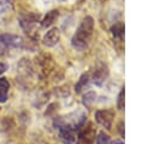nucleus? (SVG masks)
Returning a JSON list of instances; mask_svg holds the SVG:
<instances>
[{
  "label": "nucleus",
  "instance_id": "1",
  "mask_svg": "<svg viewBox=\"0 0 154 144\" xmlns=\"http://www.w3.org/2000/svg\"><path fill=\"white\" fill-rule=\"evenodd\" d=\"M93 34H94V19L90 16H87L83 18V21L81 22L79 27L77 28L76 33L71 39L72 47L79 52L85 51L91 42Z\"/></svg>",
  "mask_w": 154,
  "mask_h": 144
},
{
  "label": "nucleus",
  "instance_id": "2",
  "mask_svg": "<svg viewBox=\"0 0 154 144\" xmlns=\"http://www.w3.org/2000/svg\"><path fill=\"white\" fill-rule=\"evenodd\" d=\"M23 39L14 34H1L0 35V56L6 53L11 48H20L23 46Z\"/></svg>",
  "mask_w": 154,
  "mask_h": 144
},
{
  "label": "nucleus",
  "instance_id": "3",
  "mask_svg": "<svg viewBox=\"0 0 154 144\" xmlns=\"http://www.w3.org/2000/svg\"><path fill=\"white\" fill-rule=\"evenodd\" d=\"M108 74H109V71H108L107 65L103 64V63H97L94 67V69L89 73V77H90V81L93 83H95L97 86H101L107 80Z\"/></svg>",
  "mask_w": 154,
  "mask_h": 144
},
{
  "label": "nucleus",
  "instance_id": "4",
  "mask_svg": "<svg viewBox=\"0 0 154 144\" xmlns=\"http://www.w3.org/2000/svg\"><path fill=\"white\" fill-rule=\"evenodd\" d=\"M41 16L38 13L35 12H26V13H22L18 17V22L19 25L22 27V29L25 33H31V30L34 29V27L36 25L37 22H40Z\"/></svg>",
  "mask_w": 154,
  "mask_h": 144
},
{
  "label": "nucleus",
  "instance_id": "5",
  "mask_svg": "<svg viewBox=\"0 0 154 144\" xmlns=\"http://www.w3.org/2000/svg\"><path fill=\"white\" fill-rule=\"evenodd\" d=\"M95 138H96V131L91 123H88L87 126H83L78 131L77 144H94Z\"/></svg>",
  "mask_w": 154,
  "mask_h": 144
},
{
  "label": "nucleus",
  "instance_id": "6",
  "mask_svg": "<svg viewBox=\"0 0 154 144\" xmlns=\"http://www.w3.org/2000/svg\"><path fill=\"white\" fill-rule=\"evenodd\" d=\"M53 68V59L49 54H41L36 57V69L41 76H47Z\"/></svg>",
  "mask_w": 154,
  "mask_h": 144
},
{
  "label": "nucleus",
  "instance_id": "7",
  "mask_svg": "<svg viewBox=\"0 0 154 144\" xmlns=\"http://www.w3.org/2000/svg\"><path fill=\"white\" fill-rule=\"evenodd\" d=\"M113 119H114V113L111 109H102L95 111V120L97 121V123H100L107 129H111Z\"/></svg>",
  "mask_w": 154,
  "mask_h": 144
},
{
  "label": "nucleus",
  "instance_id": "8",
  "mask_svg": "<svg viewBox=\"0 0 154 144\" xmlns=\"http://www.w3.org/2000/svg\"><path fill=\"white\" fill-rule=\"evenodd\" d=\"M17 71L19 74V77L23 79V81H28L31 79V76L34 75V67L32 64L29 62V59L23 58L20 59V62L17 64Z\"/></svg>",
  "mask_w": 154,
  "mask_h": 144
},
{
  "label": "nucleus",
  "instance_id": "9",
  "mask_svg": "<svg viewBox=\"0 0 154 144\" xmlns=\"http://www.w3.org/2000/svg\"><path fill=\"white\" fill-rule=\"evenodd\" d=\"M60 40V31L58 28H52L49 29L45 35H43V39H42V44L47 47H53L55 46Z\"/></svg>",
  "mask_w": 154,
  "mask_h": 144
},
{
  "label": "nucleus",
  "instance_id": "10",
  "mask_svg": "<svg viewBox=\"0 0 154 144\" xmlns=\"http://www.w3.org/2000/svg\"><path fill=\"white\" fill-rule=\"evenodd\" d=\"M58 16H59V11H58V10H52V11L47 12V15L45 16V18L41 21V27H42V28H48V27H51V25L55 22V19L58 18Z\"/></svg>",
  "mask_w": 154,
  "mask_h": 144
},
{
  "label": "nucleus",
  "instance_id": "11",
  "mask_svg": "<svg viewBox=\"0 0 154 144\" xmlns=\"http://www.w3.org/2000/svg\"><path fill=\"white\" fill-rule=\"evenodd\" d=\"M8 90H10V83L7 79L0 77V103H5L7 100Z\"/></svg>",
  "mask_w": 154,
  "mask_h": 144
},
{
  "label": "nucleus",
  "instance_id": "12",
  "mask_svg": "<svg viewBox=\"0 0 154 144\" xmlns=\"http://www.w3.org/2000/svg\"><path fill=\"white\" fill-rule=\"evenodd\" d=\"M89 82H90V77H89V73H85V74H83L81 77H79V80L77 81V83H76V86H75V91L77 92V93H79V92H82L85 87H88V85H89Z\"/></svg>",
  "mask_w": 154,
  "mask_h": 144
},
{
  "label": "nucleus",
  "instance_id": "13",
  "mask_svg": "<svg viewBox=\"0 0 154 144\" xmlns=\"http://www.w3.org/2000/svg\"><path fill=\"white\" fill-rule=\"evenodd\" d=\"M96 144H123L122 142H114L111 139V137L108 134H106L105 132H100L99 136L96 137Z\"/></svg>",
  "mask_w": 154,
  "mask_h": 144
},
{
  "label": "nucleus",
  "instance_id": "14",
  "mask_svg": "<svg viewBox=\"0 0 154 144\" xmlns=\"http://www.w3.org/2000/svg\"><path fill=\"white\" fill-rule=\"evenodd\" d=\"M111 30H112V34H113V36L116 39H122L123 35H124V25H123V23L114 24Z\"/></svg>",
  "mask_w": 154,
  "mask_h": 144
},
{
  "label": "nucleus",
  "instance_id": "15",
  "mask_svg": "<svg viewBox=\"0 0 154 144\" xmlns=\"http://www.w3.org/2000/svg\"><path fill=\"white\" fill-rule=\"evenodd\" d=\"M13 7V0H0V13H6Z\"/></svg>",
  "mask_w": 154,
  "mask_h": 144
},
{
  "label": "nucleus",
  "instance_id": "16",
  "mask_svg": "<svg viewBox=\"0 0 154 144\" xmlns=\"http://www.w3.org/2000/svg\"><path fill=\"white\" fill-rule=\"evenodd\" d=\"M95 99V93L94 92H88L83 96V104L87 106V108H90L93 102Z\"/></svg>",
  "mask_w": 154,
  "mask_h": 144
},
{
  "label": "nucleus",
  "instance_id": "17",
  "mask_svg": "<svg viewBox=\"0 0 154 144\" xmlns=\"http://www.w3.org/2000/svg\"><path fill=\"white\" fill-rule=\"evenodd\" d=\"M117 105H118V109H119V110H123V109H124V88L120 91V93H119V96H118Z\"/></svg>",
  "mask_w": 154,
  "mask_h": 144
},
{
  "label": "nucleus",
  "instance_id": "18",
  "mask_svg": "<svg viewBox=\"0 0 154 144\" xmlns=\"http://www.w3.org/2000/svg\"><path fill=\"white\" fill-rule=\"evenodd\" d=\"M7 69H8V64L0 62V75H1V74H4V73L7 70Z\"/></svg>",
  "mask_w": 154,
  "mask_h": 144
}]
</instances>
